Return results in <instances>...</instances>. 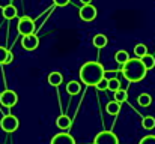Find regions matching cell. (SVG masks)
I'll use <instances>...</instances> for the list:
<instances>
[{
    "mask_svg": "<svg viewBox=\"0 0 155 144\" xmlns=\"http://www.w3.org/2000/svg\"><path fill=\"white\" fill-rule=\"evenodd\" d=\"M69 2L71 0H53V3L56 6H66V5H69Z\"/></svg>",
    "mask_w": 155,
    "mask_h": 144,
    "instance_id": "cell-26",
    "label": "cell"
},
{
    "mask_svg": "<svg viewBox=\"0 0 155 144\" xmlns=\"http://www.w3.org/2000/svg\"><path fill=\"white\" fill-rule=\"evenodd\" d=\"M105 110H107L108 114L116 116V114H119V111H120V104H117L116 101H110V102L105 105Z\"/></svg>",
    "mask_w": 155,
    "mask_h": 144,
    "instance_id": "cell-17",
    "label": "cell"
},
{
    "mask_svg": "<svg viewBox=\"0 0 155 144\" xmlns=\"http://www.w3.org/2000/svg\"><path fill=\"white\" fill-rule=\"evenodd\" d=\"M0 102H2V105L11 108V107H14L18 102V96H17V93L14 90H5L0 95Z\"/></svg>",
    "mask_w": 155,
    "mask_h": 144,
    "instance_id": "cell-7",
    "label": "cell"
},
{
    "mask_svg": "<svg viewBox=\"0 0 155 144\" xmlns=\"http://www.w3.org/2000/svg\"><path fill=\"white\" fill-rule=\"evenodd\" d=\"M107 36L103 35V33H97L95 36H94V39H92V44L95 45L97 48H104L107 45Z\"/></svg>",
    "mask_w": 155,
    "mask_h": 144,
    "instance_id": "cell-12",
    "label": "cell"
},
{
    "mask_svg": "<svg viewBox=\"0 0 155 144\" xmlns=\"http://www.w3.org/2000/svg\"><path fill=\"white\" fill-rule=\"evenodd\" d=\"M62 81H63V77H62V74H60V72H57V71L50 72V75H48V84H50V86L57 87V86H60V84H62Z\"/></svg>",
    "mask_w": 155,
    "mask_h": 144,
    "instance_id": "cell-11",
    "label": "cell"
},
{
    "mask_svg": "<svg viewBox=\"0 0 155 144\" xmlns=\"http://www.w3.org/2000/svg\"><path fill=\"white\" fill-rule=\"evenodd\" d=\"M8 53H9V50H8V48L0 47V63H2V65H5V60H6Z\"/></svg>",
    "mask_w": 155,
    "mask_h": 144,
    "instance_id": "cell-25",
    "label": "cell"
},
{
    "mask_svg": "<svg viewBox=\"0 0 155 144\" xmlns=\"http://www.w3.org/2000/svg\"><path fill=\"white\" fill-rule=\"evenodd\" d=\"M39 45V39H38V36L33 33V35H27V36H23V39H21V47L24 48V50H27V51H33V50H36Z\"/></svg>",
    "mask_w": 155,
    "mask_h": 144,
    "instance_id": "cell-8",
    "label": "cell"
},
{
    "mask_svg": "<svg viewBox=\"0 0 155 144\" xmlns=\"http://www.w3.org/2000/svg\"><path fill=\"white\" fill-rule=\"evenodd\" d=\"M134 54L137 56V59H142L143 56L148 54V47H146L145 44H137V45L134 47Z\"/></svg>",
    "mask_w": 155,
    "mask_h": 144,
    "instance_id": "cell-20",
    "label": "cell"
},
{
    "mask_svg": "<svg viewBox=\"0 0 155 144\" xmlns=\"http://www.w3.org/2000/svg\"><path fill=\"white\" fill-rule=\"evenodd\" d=\"M80 87H81L80 81H69L66 84V92L69 95H78L80 93Z\"/></svg>",
    "mask_w": 155,
    "mask_h": 144,
    "instance_id": "cell-16",
    "label": "cell"
},
{
    "mask_svg": "<svg viewBox=\"0 0 155 144\" xmlns=\"http://www.w3.org/2000/svg\"><path fill=\"white\" fill-rule=\"evenodd\" d=\"M107 84H108V80L104 77L103 80H101V81H100V83H98L95 87H97L98 90H101V92H103V90H107Z\"/></svg>",
    "mask_w": 155,
    "mask_h": 144,
    "instance_id": "cell-24",
    "label": "cell"
},
{
    "mask_svg": "<svg viewBox=\"0 0 155 144\" xmlns=\"http://www.w3.org/2000/svg\"><path fill=\"white\" fill-rule=\"evenodd\" d=\"M83 5H92V0H80Z\"/></svg>",
    "mask_w": 155,
    "mask_h": 144,
    "instance_id": "cell-28",
    "label": "cell"
},
{
    "mask_svg": "<svg viewBox=\"0 0 155 144\" xmlns=\"http://www.w3.org/2000/svg\"><path fill=\"white\" fill-rule=\"evenodd\" d=\"M2 14H3V17H5L6 20H12V18L17 17V8H15L14 5H8V6L3 8Z\"/></svg>",
    "mask_w": 155,
    "mask_h": 144,
    "instance_id": "cell-13",
    "label": "cell"
},
{
    "mask_svg": "<svg viewBox=\"0 0 155 144\" xmlns=\"http://www.w3.org/2000/svg\"><path fill=\"white\" fill-rule=\"evenodd\" d=\"M80 80L86 86H97L104 78V68L98 62H86L80 68Z\"/></svg>",
    "mask_w": 155,
    "mask_h": 144,
    "instance_id": "cell-1",
    "label": "cell"
},
{
    "mask_svg": "<svg viewBox=\"0 0 155 144\" xmlns=\"http://www.w3.org/2000/svg\"><path fill=\"white\" fill-rule=\"evenodd\" d=\"M107 89H108V90H111V92L119 90V89H120V81H119L117 78H111V80H108Z\"/></svg>",
    "mask_w": 155,
    "mask_h": 144,
    "instance_id": "cell-22",
    "label": "cell"
},
{
    "mask_svg": "<svg viewBox=\"0 0 155 144\" xmlns=\"http://www.w3.org/2000/svg\"><path fill=\"white\" fill-rule=\"evenodd\" d=\"M139 144H155V135H146V137H143Z\"/></svg>",
    "mask_w": 155,
    "mask_h": 144,
    "instance_id": "cell-23",
    "label": "cell"
},
{
    "mask_svg": "<svg viewBox=\"0 0 155 144\" xmlns=\"http://www.w3.org/2000/svg\"><path fill=\"white\" fill-rule=\"evenodd\" d=\"M113 93H114V101H116L117 104L127 101V98H128L127 90H124V89H119V90H116V92H113Z\"/></svg>",
    "mask_w": 155,
    "mask_h": 144,
    "instance_id": "cell-21",
    "label": "cell"
},
{
    "mask_svg": "<svg viewBox=\"0 0 155 144\" xmlns=\"http://www.w3.org/2000/svg\"><path fill=\"white\" fill-rule=\"evenodd\" d=\"M12 60H14V54L9 51L8 53V56H6V60H5V65H9V63H12Z\"/></svg>",
    "mask_w": 155,
    "mask_h": 144,
    "instance_id": "cell-27",
    "label": "cell"
},
{
    "mask_svg": "<svg viewBox=\"0 0 155 144\" xmlns=\"http://www.w3.org/2000/svg\"><path fill=\"white\" fill-rule=\"evenodd\" d=\"M97 8L94 5H83L78 11V17L83 21H94L97 18Z\"/></svg>",
    "mask_w": 155,
    "mask_h": 144,
    "instance_id": "cell-6",
    "label": "cell"
},
{
    "mask_svg": "<svg viewBox=\"0 0 155 144\" xmlns=\"http://www.w3.org/2000/svg\"><path fill=\"white\" fill-rule=\"evenodd\" d=\"M137 102L140 107H149L152 104V96L149 93H140V96L137 98Z\"/></svg>",
    "mask_w": 155,
    "mask_h": 144,
    "instance_id": "cell-18",
    "label": "cell"
},
{
    "mask_svg": "<svg viewBox=\"0 0 155 144\" xmlns=\"http://www.w3.org/2000/svg\"><path fill=\"white\" fill-rule=\"evenodd\" d=\"M94 144H119V140L114 132L111 131H101L95 135Z\"/></svg>",
    "mask_w": 155,
    "mask_h": 144,
    "instance_id": "cell-4",
    "label": "cell"
},
{
    "mask_svg": "<svg viewBox=\"0 0 155 144\" xmlns=\"http://www.w3.org/2000/svg\"><path fill=\"white\" fill-rule=\"evenodd\" d=\"M146 69L143 66V63L140 62V59H130L127 63L122 65V75L131 81V83H137V81H142L145 77H146Z\"/></svg>",
    "mask_w": 155,
    "mask_h": 144,
    "instance_id": "cell-2",
    "label": "cell"
},
{
    "mask_svg": "<svg viewBox=\"0 0 155 144\" xmlns=\"http://www.w3.org/2000/svg\"><path fill=\"white\" fill-rule=\"evenodd\" d=\"M50 144H75V140L72 138V135H69L66 132H60L53 137Z\"/></svg>",
    "mask_w": 155,
    "mask_h": 144,
    "instance_id": "cell-9",
    "label": "cell"
},
{
    "mask_svg": "<svg viewBox=\"0 0 155 144\" xmlns=\"http://www.w3.org/2000/svg\"><path fill=\"white\" fill-rule=\"evenodd\" d=\"M142 126H143V129H146V131H152L155 128V117L152 116H146V117H143V120H142Z\"/></svg>",
    "mask_w": 155,
    "mask_h": 144,
    "instance_id": "cell-19",
    "label": "cell"
},
{
    "mask_svg": "<svg viewBox=\"0 0 155 144\" xmlns=\"http://www.w3.org/2000/svg\"><path fill=\"white\" fill-rule=\"evenodd\" d=\"M114 60H116L117 63H120V65L127 63V62L130 60V54H128V51H125V50H119V51H116V54H114Z\"/></svg>",
    "mask_w": 155,
    "mask_h": 144,
    "instance_id": "cell-15",
    "label": "cell"
},
{
    "mask_svg": "<svg viewBox=\"0 0 155 144\" xmlns=\"http://www.w3.org/2000/svg\"><path fill=\"white\" fill-rule=\"evenodd\" d=\"M71 125H72V120H71V117L66 116V114H62V116H59V117L56 119V126H57L59 129H62V131L69 129Z\"/></svg>",
    "mask_w": 155,
    "mask_h": 144,
    "instance_id": "cell-10",
    "label": "cell"
},
{
    "mask_svg": "<svg viewBox=\"0 0 155 144\" xmlns=\"http://www.w3.org/2000/svg\"><path fill=\"white\" fill-rule=\"evenodd\" d=\"M0 126H2V129H3L5 132H15V131L18 129V126H20V120H18L15 116L8 114V116H5V117L0 120Z\"/></svg>",
    "mask_w": 155,
    "mask_h": 144,
    "instance_id": "cell-5",
    "label": "cell"
},
{
    "mask_svg": "<svg viewBox=\"0 0 155 144\" xmlns=\"http://www.w3.org/2000/svg\"><path fill=\"white\" fill-rule=\"evenodd\" d=\"M17 30L20 35L27 36V35H33L35 33V21L30 17H21L17 26Z\"/></svg>",
    "mask_w": 155,
    "mask_h": 144,
    "instance_id": "cell-3",
    "label": "cell"
},
{
    "mask_svg": "<svg viewBox=\"0 0 155 144\" xmlns=\"http://www.w3.org/2000/svg\"><path fill=\"white\" fill-rule=\"evenodd\" d=\"M140 62L143 63V66H145L146 71L152 69V68L155 66V57L152 56V54H146V56H143V57L140 59Z\"/></svg>",
    "mask_w": 155,
    "mask_h": 144,
    "instance_id": "cell-14",
    "label": "cell"
}]
</instances>
